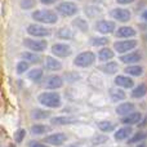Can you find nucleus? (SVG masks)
Returning a JSON list of instances; mask_svg holds the SVG:
<instances>
[{
  "label": "nucleus",
  "mask_w": 147,
  "mask_h": 147,
  "mask_svg": "<svg viewBox=\"0 0 147 147\" xmlns=\"http://www.w3.org/2000/svg\"><path fill=\"white\" fill-rule=\"evenodd\" d=\"M136 35H137V31H136L133 27H130V26H121V27H119L116 30L117 38L128 39V38H134Z\"/></svg>",
  "instance_id": "6ab92c4d"
},
{
  "label": "nucleus",
  "mask_w": 147,
  "mask_h": 147,
  "mask_svg": "<svg viewBox=\"0 0 147 147\" xmlns=\"http://www.w3.org/2000/svg\"><path fill=\"white\" fill-rule=\"evenodd\" d=\"M116 114L119 115V116L124 117V116H128V115L133 114V112H136V106L133 103H130V102H123V103H120L119 106L116 107Z\"/></svg>",
  "instance_id": "4468645a"
},
{
  "label": "nucleus",
  "mask_w": 147,
  "mask_h": 147,
  "mask_svg": "<svg viewBox=\"0 0 147 147\" xmlns=\"http://www.w3.org/2000/svg\"><path fill=\"white\" fill-rule=\"evenodd\" d=\"M67 141V134L65 133H53V134H49L47 137H44L43 142H45L49 146H62L65 142Z\"/></svg>",
  "instance_id": "9b49d317"
},
{
  "label": "nucleus",
  "mask_w": 147,
  "mask_h": 147,
  "mask_svg": "<svg viewBox=\"0 0 147 147\" xmlns=\"http://www.w3.org/2000/svg\"><path fill=\"white\" fill-rule=\"evenodd\" d=\"M80 78H81V76L79 75L78 72H75V71H71V72H66V74H65V80L70 81V83H75V81H79V80H80Z\"/></svg>",
  "instance_id": "58836bf2"
},
{
  "label": "nucleus",
  "mask_w": 147,
  "mask_h": 147,
  "mask_svg": "<svg viewBox=\"0 0 147 147\" xmlns=\"http://www.w3.org/2000/svg\"><path fill=\"white\" fill-rule=\"evenodd\" d=\"M99 70L103 74H107V75H114V74L119 71V65H117V62L109 61V62H105L103 65H101Z\"/></svg>",
  "instance_id": "aec40b11"
},
{
  "label": "nucleus",
  "mask_w": 147,
  "mask_h": 147,
  "mask_svg": "<svg viewBox=\"0 0 147 147\" xmlns=\"http://www.w3.org/2000/svg\"><path fill=\"white\" fill-rule=\"evenodd\" d=\"M109 14L115 21H119V22H123V23L129 22L130 18H132V13L127 8H114V9H111L109 12Z\"/></svg>",
  "instance_id": "6e6552de"
},
{
  "label": "nucleus",
  "mask_w": 147,
  "mask_h": 147,
  "mask_svg": "<svg viewBox=\"0 0 147 147\" xmlns=\"http://www.w3.org/2000/svg\"><path fill=\"white\" fill-rule=\"evenodd\" d=\"M132 134H133L132 127H121L115 132L114 138L116 141H119V142H121V141H124V140H129V138L132 137Z\"/></svg>",
  "instance_id": "dca6fc26"
},
{
  "label": "nucleus",
  "mask_w": 147,
  "mask_h": 147,
  "mask_svg": "<svg viewBox=\"0 0 147 147\" xmlns=\"http://www.w3.org/2000/svg\"><path fill=\"white\" fill-rule=\"evenodd\" d=\"M109 96L112 102H120L127 98V93L121 88H111L109 90Z\"/></svg>",
  "instance_id": "412c9836"
},
{
  "label": "nucleus",
  "mask_w": 147,
  "mask_h": 147,
  "mask_svg": "<svg viewBox=\"0 0 147 147\" xmlns=\"http://www.w3.org/2000/svg\"><path fill=\"white\" fill-rule=\"evenodd\" d=\"M114 51L110 48H107V47H105V48L99 49L98 54H97V57H98V59L101 62H109L110 59L114 58Z\"/></svg>",
  "instance_id": "bb28decb"
},
{
  "label": "nucleus",
  "mask_w": 147,
  "mask_h": 147,
  "mask_svg": "<svg viewBox=\"0 0 147 147\" xmlns=\"http://www.w3.org/2000/svg\"><path fill=\"white\" fill-rule=\"evenodd\" d=\"M9 147H12V146H9Z\"/></svg>",
  "instance_id": "09e8293b"
},
{
  "label": "nucleus",
  "mask_w": 147,
  "mask_h": 147,
  "mask_svg": "<svg viewBox=\"0 0 147 147\" xmlns=\"http://www.w3.org/2000/svg\"><path fill=\"white\" fill-rule=\"evenodd\" d=\"M25 137H26V129H23V128H21V129H17L14 132V136H13L16 143H21L23 140H25Z\"/></svg>",
  "instance_id": "c9c22d12"
},
{
  "label": "nucleus",
  "mask_w": 147,
  "mask_h": 147,
  "mask_svg": "<svg viewBox=\"0 0 147 147\" xmlns=\"http://www.w3.org/2000/svg\"><path fill=\"white\" fill-rule=\"evenodd\" d=\"M115 84L121 89H129L134 86V80L130 76H125V75H117L115 78Z\"/></svg>",
  "instance_id": "2eb2a0df"
},
{
  "label": "nucleus",
  "mask_w": 147,
  "mask_h": 147,
  "mask_svg": "<svg viewBox=\"0 0 147 147\" xmlns=\"http://www.w3.org/2000/svg\"><path fill=\"white\" fill-rule=\"evenodd\" d=\"M38 101L48 109H58L62 106V98L57 92H43L38 96Z\"/></svg>",
  "instance_id": "f03ea898"
},
{
  "label": "nucleus",
  "mask_w": 147,
  "mask_h": 147,
  "mask_svg": "<svg viewBox=\"0 0 147 147\" xmlns=\"http://www.w3.org/2000/svg\"><path fill=\"white\" fill-rule=\"evenodd\" d=\"M107 140H109V138L106 137V136H99V137H96L93 140V142L96 143V145H101V143H105V142H107Z\"/></svg>",
  "instance_id": "a19ab883"
},
{
  "label": "nucleus",
  "mask_w": 147,
  "mask_h": 147,
  "mask_svg": "<svg viewBox=\"0 0 147 147\" xmlns=\"http://www.w3.org/2000/svg\"><path fill=\"white\" fill-rule=\"evenodd\" d=\"M43 75H44V72H43V70L41 69H32L30 72H28V79L30 80H32V81H39V80H41V78H43Z\"/></svg>",
  "instance_id": "473e14b6"
},
{
  "label": "nucleus",
  "mask_w": 147,
  "mask_h": 147,
  "mask_svg": "<svg viewBox=\"0 0 147 147\" xmlns=\"http://www.w3.org/2000/svg\"><path fill=\"white\" fill-rule=\"evenodd\" d=\"M116 28L114 21H109V20H99L96 22V30L98 31L102 35H107V34H112Z\"/></svg>",
  "instance_id": "9d476101"
},
{
  "label": "nucleus",
  "mask_w": 147,
  "mask_h": 147,
  "mask_svg": "<svg viewBox=\"0 0 147 147\" xmlns=\"http://www.w3.org/2000/svg\"><path fill=\"white\" fill-rule=\"evenodd\" d=\"M142 120V114L141 112H133V114L128 115V116H124L121 119V124L127 125V127H130V125H136Z\"/></svg>",
  "instance_id": "f3484780"
},
{
  "label": "nucleus",
  "mask_w": 147,
  "mask_h": 147,
  "mask_svg": "<svg viewBox=\"0 0 147 147\" xmlns=\"http://www.w3.org/2000/svg\"><path fill=\"white\" fill-rule=\"evenodd\" d=\"M36 5V0H21L20 1V7L23 10H28L31 8H34Z\"/></svg>",
  "instance_id": "4c0bfd02"
},
{
  "label": "nucleus",
  "mask_w": 147,
  "mask_h": 147,
  "mask_svg": "<svg viewBox=\"0 0 147 147\" xmlns=\"http://www.w3.org/2000/svg\"><path fill=\"white\" fill-rule=\"evenodd\" d=\"M51 52L56 57H59V58H66V57H70L72 54V48L69 45V44L57 43V44H53V45H52Z\"/></svg>",
  "instance_id": "1a4fd4ad"
},
{
  "label": "nucleus",
  "mask_w": 147,
  "mask_h": 147,
  "mask_svg": "<svg viewBox=\"0 0 147 147\" xmlns=\"http://www.w3.org/2000/svg\"><path fill=\"white\" fill-rule=\"evenodd\" d=\"M110 43V40L105 36H93V38L89 39V44L93 47H101V48H105L107 44Z\"/></svg>",
  "instance_id": "7c9ffc66"
},
{
  "label": "nucleus",
  "mask_w": 147,
  "mask_h": 147,
  "mask_svg": "<svg viewBox=\"0 0 147 147\" xmlns=\"http://www.w3.org/2000/svg\"><path fill=\"white\" fill-rule=\"evenodd\" d=\"M147 138V133L145 132H136L132 137L129 138V142L128 143H138V142H142Z\"/></svg>",
  "instance_id": "f704fd0d"
},
{
  "label": "nucleus",
  "mask_w": 147,
  "mask_h": 147,
  "mask_svg": "<svg viewBox=\"0 0 147 147\" xmlns=\"http://www.w3.org/2000/svg\"><path fill=\"white\" fill-rule=\"evenodd\" d=\"M34 21L41 23V25H54L58 22V13L51 9H38L31 14Z\"/></svg>",
  "instance_id": "f257e3e1"
},
{
  "label": "nucleus",
  "mask_w": 147,
  "mask_h": 147,
  "mask_svg": "<svg viewBox=\"0 0 147 147\" xmlns=\"http://www.w3.org/2000/svg\"><path fill=\"white\" fill-rule=\"evenodd\" d=\"M84 12H85L86 17L97 18V17H99V16L103 13V10H102V8H99L97 4H89V5H86V7L84 8Z\"/></svg>",
  "instance_id": "4be33fe9"
},
{
  "label": "nucleus",
  "mask_w": 147,
  "mask_h": 147,
  "mask_svg": "<svg viewBox=\"0 0 147 147\" xmlns=\"http://www.w3.org/2000/svg\"><path fill=\"white\" fill-rule=\"evenodd\" d=\"M21 58L23 61H27L28 63H34V65L39 63L41 61L40 56L38 53H35V52H23V53H21Z\"/></svg>",
  "instance_id": "cd10ccee"
},
{
  "label": "nucleus",
  "mask_w": 147,
  "mask_h": 147,
  "mask_svg": "<svg viewBox=\"0 0 147 147\" xmlns=\"http://www.w3.org/2000/svg\"><path fill=\"white\" fill-rule=\"evenodd\" d=\"M142 20H145V21H147V9L145 10V12L142 13Z\"/></svg>",
  "instance_id": "c03bdc74"
},
{
  "label": "nucleus",
  "mask_w": 147,
  "mask_h": 147,
  "mask_svg": "<svg viewBox=\"0 0 147 147\" xmlns=\"http://www.w3.org/2000/svg\"><path fill=\"white\" fill-rule=\"evenodd\" d=\"M71 25L74 27L76 28V30H79L80 32H88L89 31V25H88V21L85 20V18L83 17H76L75 20H72V23Z\"/></svg>",
  "instance_id": "5701e85b"
},
{
  "label": "nucleus",
  "mask_w": 147,
  "mask_h": 147,
  "mask_svg": "<svg viewBox=\"0 0 147 147\" xmlns=\"http://www.w3.org/2000/svg\"><path fill=\"white\" fill-rule=\"evenodd\" d=\"M137 147H147V146L145 145V143H141V145H138Z\"/></svg>",
  "instance_id": "de8ad7c7"
},
{
  "label": "nucleus",
  "mask_w": 147,
  "mask_h": 147,
  "mask_svg": "<svg viewBox=\"0 0 147 147\" xmlns=\"http://www.w3.org/2000/svg\"><path fill=\"white\" fill-rule=\"evenodd\" d=\"M136 0H116L117 4L120 5H128V4H132V3H134Z\"/></svg>",
  "instance_id": "79ce46f5"
},
{
  "label": "nucleus",
  "mask_w": 147,
  "mask_h": 147,
  "mask_svg": "<svg viewBox=\"0 0 147 147\" xmlns=\"http://www.w3.org/2000/svg\"><path fill=\"white\" fill-rule=\"evenodd\" d=\"M97 56L90 51H85L79 53L78 56L74 58V65L76 67H80V69H85V67H90L92 65H94L96 62Z\"/></svg>",
  "instance_id": "20e7f679"
},
{
  "label": "nucleus",
  "mask_w": 147,
  "mask_h": 147,
  "mask_svg": "<svg viewBox=\"0 0 147 147\" xmlns=\"http://www.w3.org/2000/svg\"><path fill=\"white\" fill-rule=\"evenodd\" d=\"M26 32L30 36H34V38H47V36L52 35L51 28L43 26L41 23H30V25H27Z\"/></svg>",
  "instance_id": "39448f33"
},
{
  "label": "nucleus",
  "mask_w": 147,
  "mask_h": 147,
  "mask_svg": "<svg viewBox=\"0 0 147 147\" xmlns=\"http://www.w3.org/2000/svg\"><path fill=\"white\" fill-rule=\"evenodd\" d=\"M62 85H63V79L58 75H51L44 81V86H45L47 89H52V90H53V89L62 88Z\"/></svg>",
  "instance_id": "ddd939ff"
},
{
  "label": "nucleus",
  "mask_w": 147,
  "mask_h": 147,
  "mask_svg": "<svg viewBox=\"0 0 147 147\" xmlns=\"http://www.w3.org/2000/svg\"><path fill=\"white\" fill-rule=\"evenodd\" d=\"M93 1V4H98V3H103L105 0H92Z\"/></svg>",
  "instance_id": "a18cd8bd"
},
{
  "label": "nucleus",
  "mask_w": 147,
  "mask_h": 147,
  "mask_svg": "<svg viewBox=\"0 0 147 147\" xmlns=\"http://www.w3.org/2000/svg\"><path fill=\"white\" fill-rule=\"evenodd\" d=\"M45 67L49 71H61L63 65L57 58H54V57H52V56H48L45 58Z\"/></svg>",
  "instance_id": "a211bd4d"
},
{
  "label": "nucleus",
  "mask_w": 147,
  "mask_h": 147,
  "mask_svg": "<svg viewBox=\"0 0 147 147\" xmlns=\"http://www.w3.org/2000/svg\"><path fill=\"white\" fill-rule=\"evenodd\" d=\"M138 45V41L136 39H130V40H121L114 43V49L115 52L120 54H127L129 52H133V49H136V47Z\"/></svg>",
  "instance_id": "0eeeda50"
},
{
  "label": "nucleus",
  "mask_w": 147,
  "mask_h": 147,
  "mask_svg": "<svg viewBox=\"0 0 147 147\" xmlns=\"http://www.w3.org/2000/svg\"><path fill=\"white\" fill-rule=\"evenodd\" d=\"M76 123V120L71 116H54L51 119L52 125H70Z\"/></svg>",
  "instance_id": "393cba45"
},
{
  "label": "nucleus",
  "mask_w": 147,
  "mask_h": 147,
  "mask_svg": "<svg viewBox=\"0 0 147 147\" xmlns=\"http://www.w3.org/2000/svg\"><path fill=\"white\" fill-rule=\"evenodd\" d=\"M57 38L62 39V40H72L75 38V32H74V30L65 26V27H61L57 31Z\"/></svg>",
  "instance_id": "a878e982"
},
{
  "label": "nucleus",
  "mask_w": 147,
  "mask_h": 147,
  "mask_svg": "<svg viewBox=\"0 0 147 147\" xmlns=\"http://www.w3.org/2000/svg\"><path fill=\"white\" fill-rule=\"evenodd\" d=\"M47 132H48V127L44 124H35L31 127V133L35 136H41Z\"/></svg>",
  "instance_id": "72a5a7b5"
},
{
  "label": "nucleus",
  "mask_w": 147,
  "mask_h": 147,
  "mask_svg": "<svg viewBox=\"0 0 147 147\" xmlns=\"http://www.w3.org/2000/svg\"><path fill=\"white\" fill-rule=\"evenodd\" d=\"M141 59H142V54H141L140 51L129 52V53H127V54H121V57H120V61L127 65H136L137 62H140Z\"/></svg>",
  "instance_id": "f8f14e48"
},
{
  "label": "nucleus",
  "mask_w": 147,
  "mask_h": 147,
  "mask_svg": "<svg viewBox=\"0 0 147 147\" xmlns=\"http://www.w3.org/2000/svg\"><path fill=\"white\" fill-rule=\"evenodd\" d=\"M28 67H30V63H28L27 61H20L17 63V67H16V70H17V74L18 75H21V74H25L26 71L28 70Z\"/></svg>",
  "instance_id": "e433bc0d"
},
{
  "label": "nucleus",
  "mask_w": 147,
  "mask_h": 147,
  "mask_svg": "<svg viewBox=\"0 0 147 147\" xmlns=\"http://www.w3.org/2000/svg\"><path fill=\"white\" fill-rule=\"evenodd\" d=\"M146 93H147V86L145 84H140V85L133 88L130 96H132V98H142V97L146 96Z\"/></svg>",
  "instance_id": "2f4dec72"
},
{
  "label": "nucleus",
  "mask_w": 147,
  "mask_h": 147,
  "mask_svg": "<svg viewBox=\"0 0 147 147\" xmlns=\"http://www.w3.org/2000/svg\"><path fill=\"white\" fill-rule=\"evenodd\" d=\"M23 45L25 48L30 49V52H35V53H41L48 48V41L44 39H25L23 40Z\"/></svg>",
  "instance_id": "423d86ee"
},
{
  "label": "nucleus",
  "mask_w": 147,
  "mask_h": 147,
  "mask_svg": "<svg viewBox=\"0 0 147 147\" xmlns=\"http://www.w3.org/2000/svg\"><path fill=\"white\" fill-rule=\"evenodd\" d=\"M124 71H125V74H128V75L138 78V76L143 75V71H145V70H143L142 66H138V65H129L128 67L124 69Z\"/></svg>",
  "instance_id": "c85d7f7f"
},
{
  "label": "nucleus",
  "mask_w": 147,
  "mask_h": 147,
  "mask_svg": "<svg viewBox=\"0 0 147 147\" xmlns=\"http://www.w3.org/2000/svg\"><path fill=\"white\" fill-rule=\"evenodd\" d=\"M31 117L34 120H44L51 117V111H47L44 109H34L31 111Z\"/></svg>",
  "instance_id": "c756f323"
},
{
  "label": "nucleus",
  "mask_w": 147,
  "mask_h": 147,
  "mask_svg": "<svg viewBox=\"0 0 147 147\" xmlns=\"http://www.w3.org/2000/svg\"><path fill=\"white\" fill-rule=\"evenodd\" d=\"M69 147H81V146L79 145V143H74V145H70Z\"/></svg>",
  "instance_id": "49530a36"
},
{
  "label": "nucleus",
  "mask_w": 147,
  "mask_h": 147,
  "mask_svg": "<svg viewBox=\"0 0 147 147\" xmlns=\"http://www.w3.org/2000/svg\"><path fill=\"white\" fill-rule=\"evenodd\" d=\"M39 1H40L41 4L51 5V4H54V3H57V1H58V0H39Z\"/></svg>",
  "instance_id": "37998d69"
},
{
  "label": "nucleus",
  "mask_w": 147,
  "mask_h": 147,
  "mask_svg": "<svg viewBox=\"0 0 147 147\" xmlns=\"http://www.w3.org/2000/svg\"><path fill=\"white\" fill-rule=\"evenodd\" d=\"M97 127L102 133H111L116 129V124L110 120H99L97 121Z\"/></svg>",
  "instance_id": "b1692460"
},
{
  "label": "nucleus",
  "mask_w": 147,
  "mask_h": 147,
  "mask_svg": "<svg viewBox=\"0 0 147 147\" xmlns=\"http://www.w3.org/2000/svg\"><path fill=\"white\" fill-rule=\"evenodd\" d=\"M27 147H49V145L41 143V142H39V141H30V143H28Z\"/></svg>",
  "instance_id": "ea45409f"
},
{
  "label": "nucleus",
  "mask_w": 147,
  "mask_h": 147,
  "mask_svg": "<svg viewBox=\"0 0 147 147\" xmlns=\"http://www.w3.org/2000/svg\"><path fill=\"white\" fill-rule=\"evenodd\" d=\"M56 12L58 13V16H61V17L69 18V17H74L75 14H78L79 7H78V4H75L74 1L66 0V1H61L57 5Z\"/></svg>",
  "instance_id": "7ed1b4c3"
}]
</instances>
